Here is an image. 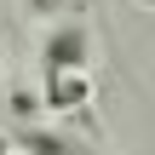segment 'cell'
I'll return each mask as SVG.
<instances>
[{"label": "cell", "mask_w": 155, "mask_h": 155, "mask_svg": "<svg viewBox=\"0 0 155 155\" xmlns=\"http://www.w3.org/2000/svg\"><path fill=\"white\" fill-rule=\"evenodd\" d=\"M86 98H92L86 69H46V109L69 115V109H86Z\"/></svg>", "instance_id": "6da1fadb"}, {"label": "cell", "mask_w": 155, "mask_h": 155, "mask_svg": "<svg viewBox=\"0 0 155 155\" xmlns=\"http://www.w3.org/2000/svg\"><path fill=\"white\" fill-rule=\"evenodd\" d=\"M46 69H86V29L81 23H58L46 35Z\"/></svg>", "instance_id": "7a4b0ae2"}, {"label": "cell", "mask_w": 155, "mask_h": 155, "mask_svg": "<svg viewBox=\"0 0 155 155\" xmlns=\"http://www.w3.org/2000/svg\"><path fill=\"white\" fill-rule=\"evenodd\" d=\"M0 155H12V138H6V132H0Z\"/></svg>", "instance_id": "277c9868"}, {"label": "cell", "mask_w": 155, "mask_h": 155, "mask_svg": "<svg viewBox=\"0 0 155 155\" xmlns=\"http://www.w3.org/2000/svg\"><path fill=\"white\" fill-rule=\"evenodd\" d=\"M29 6H35V12H63L69 0H29Z\"/></svg>", "instance_id": "3957f363"}]
</instances>
